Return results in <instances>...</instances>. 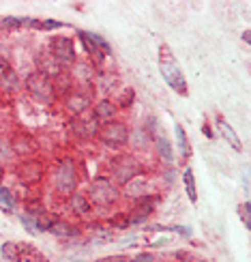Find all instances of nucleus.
Masks as SVG:
<instances>
[{
  "label": "nucleus",
  "mask_w": 251,
  "mask_h": 262,
  "mask_svg": "<svg viewBox=\"0 0 251 262\" xmlns=\"http://www.w3.org/2000/svg\"><path fill=\"white\" fill-rule=\"evenodd\" d=\"M159 69H161V75L166 78L168 86H172V89L176 91L178 95H187V82H185V75H182V71L178 69L176 60L172 58V54H170L168 48H161Z\"/></svg>",
  "instance_id": "nucleus-1"
},
{
  "label": "nucleus",
  "mask_w": 251,
  "mask_h": 262,
  "mask_svg": "<svg viewBox=\"0 0 251 262\" xmlns=\"http://www.w3.org/2000/svg\"><path fill=\"white\" fill-rule=\"evenodd\" d=\"M28 93L32 95V99H37L39 103H52L54 101V82L48 73H32L28 82Z\"/></svg>",
  "instance_id": "nucleus-2"
},
{
  "label": "nucleus",
  "mask_w": 251,
  "mask_h": 262,
  "mask_svg": "<svg viewBox=\"0 0 251 262\" xmlns=\"http://www.w3.org/2000/svg\"><path fill=\"white\" fill-rule=\"evenodd\" d=\"M90 198L95 204L99 206H110L118 200V189L114 187L112 181L107 179H97L93 185H90Z\"/></svg>",
  "instance_id": "nucleus-3"
},
{
  "label": "nucleus",
  "mask_w": 251,
  "mask_h": 262,
  "mask_svg": "<svg viewBox=\"0 0 251 262\" xmlns=\"http://www.w3.org/2000/svg\"><path fill=\"white\" fill-rule=\"evenodd\" d=\"M112 170H114V179L118 183H129V181H133V177H138L142 168L138 159H133L131 155H121L118 159L112 161Z\"/></svg>",
  "instance_id": "nucleus-4"
},
{
  "label": "nucleus",
  "mask_w": 251,
  "mask_h": 262,
  "mask_svg": "<svg viewBox=\"0 0 251 262\" xmlns=\"http://www.w3.org/2000/svg\"><path fill=\"white\" fill-rule=\"evenodd\" d=\"M50 52H52V58L56 60V64H73L75 60V50H73V41L69 37H54L52 39V46H50Z\"/></svg>",
  "instance_id": "nucleus-5"
},
{
  "label": "nucleus",
  "mask_w": 251,
  "mask_h": 262,
  "mask_svg": "<svg viewBox=\"0 0 251 262\" xmlns=\"http://www.w3.org/2000/svg\"><path fill=\"white\" fill-rule=\"evenodd\" d=\"M54 181H56V189L60 193H73L75 185H78V177H75V166H73L71 159L60 163V168L56 172V177H54Z\"/></svg>",
  "instance_id": "nucleus-6"
},
{
  "label": "nucleus",
  "mask_w": 251,
  "mask_h": 262,
  "mask_svg": "<svg viewBox=\"0 0 251 262\" xmlns=\"http://www.w3.org/2000/svg\"><path fill=\"white\" fill-rule=\"evenodd\" d=\"M99 138H101V142H105V144H110V146H121L129 140V131L123 123L110 121L99 129Z\"/></svg>",
  "instance_id": "nucleus-7"
},
{
  "label": "nucleus",
  "mask_w": 251,
  "mask_h": 262,
  "mask_svg": "<svg viewBox=\"0 0 251 262\" xmlns=\"http://www.w3.org/2000/svg\"><path fill=\"white\" fill-rule=\"evenodd\" d=\"M88 105H90V99L86 95H80V93L69 95V99H67V107L73 114H82L84 110H88Z\"/></svg>",
  "instance_id": "nucleus-8"
},
{
  "label": "nucleus",
  "mask_w": 251,
  "mask_h": 262,
  "mask_svg": "<svg viewBox=\"0 0 251 262\" xmlns=\"http://www.w3.org/2000/svg\"><path fill=\"white\" fill-rule=\"evenodd\" d=\"M19 177H21V181H24V183H37L41 179V166H39L37 161L24 163V166H21Z\"/></svg>",
  "instance_id": "nucleus-9"
},
{
  "label": "nucleus",
  "mask_w": 251,
  "mask_h": 262,
  "mask_svg": "<svg viewBox=\"0 0 251 262\" xmlns=\"http://www.w3.org/2000/svg\"><path fill=\"white\" fill-rule=\"evenodd\" d=\"M114 116H116V105H114L112 101H99V103H97V107H95V118L110 123Z\"/></svg>",
  "instance_id": "nucleus-10"
},
{
  "label": "nucleus",
  "mask_w": 251,
  "mask_h": 262,
  "mask_svg": "<svg viewBox=\"0 0 251 262\" xmlns=\"http://www.w3.org/2000/svg\"><path fill=\"white\" fill-rule=\"evenodd\" d=\"M50 232H52V234H56V236H64V238H69V236H78V234H80L78 228H73L71 224L60 222V220H56V222H54V224L50 226Z\"/></svg>",
  "instance_id": "nucleus-11"
},
{
  "label": "nucleus",
  "mask_w": 251,
  "mask_h": 262,
  "mask_svg": "<svg viewBox=\"0 0 251 262\" xmlns=\"http://www.w3.org/2000/svg\"><path fill=\"white\" fill-rule=\"evenodd\" d=\"M217 127H219V131L223 134V138L230 142V146H232V148H236V150H241V148H243V146H241V140H238V136L234 134V129L227 125L223 118H217Z\"/></svg>",
  "instance_id": "nucleus-12"
},
{
  "label": "nucleus",
  "mask_w": 251,
  "mask_h": 262,
  "mask_svg": "<svg viewBox=\"0 0 251 262\" xmlns=\"http://www.w3.org/2000/svg\"><path fill=\"white\" fill-rule=\"evenodd\" d=\"M78 35H80V39H82V43H84V50L88 52L90 56H95L97 60L101 62V60H103V54H105V52H103V50H99V48L95 46V41H93V39L88 37V32H86V30H80Z\"/></svg>",
  "instance_id": "nucleus-13"
},
{
  "label": "nucleus",
  "mask_w": 251,
  "mask_h": 262,
  "mask_svg": "<svg viewBox=\"0 0 251 262\" xmlns=\"http://www.w3.org/2000/svg\"><path fill=\"white\" fill-rule=\"evenodd\" d=\"M174 134H176V142H178V150L182 157H191V146H189V138L185 134V129L180 125H174Z\"/></svg>",
  "instance_id": "nucleus-14"
},
{
  "label": "nucleus",
  "mask_w": 251,
  "mask_h": 262,
  "mask_svg": "<svg viewBox=\"0 0 251 262\" xmlns=\"http://www.w3.org/2000/svg\"><path fill=\"white\" fill-rule=\"evenodd\" d=\"M182 181H185V189H187L189 200L191 202H198V191H195V179H193V170L191 168H185Z\"/></svg>",
  "instance_id": "nucleus-15"
},
{
  "label": "nucleus",
  "mask_w": 251,
  "mask_h": 262,
  "mask_svg": "<svg viewBox=\"0 0 251 262\" xmlns=\"http://www.w3.org/2000/svg\"><path fill=\"white\" fill-rule=\"evenodd\" d=\"M71 209H73V213H78V215H86L90 211V202H88V198H84V195L73 193L71 195Z\"/></svg>",
  "instance_id": "nucleus-16"
},
{
  "label": "nucleus",
  "mask_w": 251,
  "mask_h": 262,
  "mask_svg": "<svg viewBox=\"0 0 251 262\" xmlns=\"http://www.w3.org/2000/svg\"><path fill=\"white\" fill-rule=\"evenodd\" d=\"M157 152L161 155L163 161H168V163H174V155H172V146H170V142L163 138V136H157Z\"/></svg>",
  "instance_id": "nucleus-17"
},
{
  "label": "nucleus",
  "mask_w": 251,
  "mask_h": 262,
  "mask_svg": "<svg viewBox=\"0 0 251 262\" xmlns=\"http://www.w3.org/2000/svg\"><path fill=\"white\" fill-rule=\"evenodd\" d=\"M125 185H127V195H133V198H142L148 189V185L144 181H129Z\"/></svg>",
  "instance_id": "nucleus-18"
},
{
  "label": "nucleus",
  "mask_w": 251,
  "mask_h": 262,
  "mask_svg": "<svg viewBox=\"0 0 251 262\" xmlns=\"http://www.w3.org/2000/svg\"><path fill=\"white\" fill-rule=\"evenodd\" d=\"M3 256L9 260V262H17V256H19V249L15 243H5L3 245Z\"/></svg>",
  "instance_id": "nucleus-19"
},
{
  "label": "nucleus",
  "mask_w": 251,
  "mask_h": 262,
  "mask_svg": "<svg viewBox=\"0 0 251 262\" xmlns=\"http://www.w3.org/2000/svg\"><path fill=\"white\" fill-rule=\"evenodd\" d=\"M0 204L5 206L7 211H13V206H15V200H13V195H11V191L9 189H0Z\"/></svg>",
  "instance_id": "nucleus-20"
},
{
  "label": "nucleus",
  "mask_w": 251,
  "mask_h": 262,
  "mask_svg": "<svg viewBox=\"0 0 251 262\" xmlns=\"http://www.w3.org/2000/svg\"><path fill=\"white\" fill-rule=\"evenodd\" d=\"M249 202H245V204H241L238 206V215H241V220H243V224H245V228H251V215H249Z\"/></svg>",
  "instance_id": "nucleus-21"
},
{
  "label": "nucleus",
  "mask_w": 251,
  "mask_h": 262,
  "mask_svg": "<svg viewBox=\"0 0 251 262\" xmlns=\"http://www.w3.org/2000/svg\"><path fill=\"white\" fill-rule=\"evenodd\" d=\"M88 37L95 41V46L99 48V50H103L105 54H110V46H107V41H105L101 35H95V32H88Z\"/></svg>",
  "instance_id": "nucleus-22"
},
{
  "label": "nucleus",
  "mask_w": 251,
  "mask_h": 262,
  "mask_svg": "<svg viewBox=\"0 0 251 262\" xmlns=\"http://www.w3.org/2000/svg\"><path fill=\"white\" fill-rule=\"evenodd\" d=\"M21 222H24V228L28 232H32V234H37L39 230H37V224H35V217H28V215H21Z\"/></svg>",
  "instance_id": "nucleus-23"
},
{
  "label": "nucleus",
  "mask_w": 251,
  "mask_h": 262,
  "mask_svg": "<svg viewBox=\"0 0 251 262\" xmlns=\"http://www.w3.org/2000/svg\"><path fill=\"white\" fill-rule=\"evenodd\" d=\"M3 24L9 26V28H15V26H19V24H26V17H5Z\"/></svg>",
  "instance_id": "nucleus-24"
},
{
  "label": "nucleus",
  "mask_w": 251,
  "mask_h": 262,
  "mask_svg": "<svg viewBox=\"0 0 251 262\" xmlns=\"http://www.w3.org/2000/svg\"><path fill=\"white\" fill-rule=\"evenodd\" d=\"M131 262H152V256L150 254H140V256H135Z\"/></svg>",
  "instance_id": "nucleus-25"
},
{
  "label": "nucleus",
  "mask_w": 251,
  "mask_h": 262,
  "mask_svg": "<svg viewBox=\"0 0 251 262\" xmlns=\"http://www.w3.org/2000/svg\"><path fill=\"white\" fill-rule=\"evenodd\" d=\"M99 262H127V258L125 256H110V258H103Z\"/></svg>",
  "instance_id": "nucleus-26"
},
{
  "label": "nucleus",
  "mask_w": 251,
  "mask_h": 262,
  "mask_svg": "<svg viewBox=\"0 0 251 262\" xmlns=\"http://www.w3.org/2000/svg\"><path fill=\"white\" fill-rule=\"evenodd\" d=\"M0 179H3V170H0Z\"/></svg>",
  "instance_id": "nucleus-27"
}]
</instances>
